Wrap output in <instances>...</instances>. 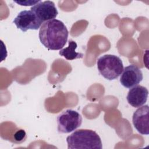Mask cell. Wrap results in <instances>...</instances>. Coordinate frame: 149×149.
I'll use <instances>...</instances> for the list:
<instances>
[{
    "mask_svg": "<svg viewBox=\"0 0 149 149\" xmlns=\"http://www.w3.org/2000/svg\"><path fill=\"white\" fill-rule=\"evenodd\" d=\"M38 19L42 22L55 19L58 14V12L54 2L51 1H40L31 8Z\"/></svg>",
    "mask_w": 149,
    "mask_h": 149,
    "instance_id": "cell-6",
    "label": "cell"
},
{
    "mask_svg": "<svg viewBox=\"0 0 149 149\" xmlns=\"http://www.w3.org/2000/svg\"><path fill=\"white\" fill-rule=\"evenodd\" d=\"M120 75V82L127 88H131L138 85L143 79L141 69L134 65L126 66Z\"/></svg>",
    "mask_w": 149,
    "mask_h": 149,
    "instance_id": "cell-7",
    "label": "cell"
},
{
    "mask_svg": "<svg viewBox=\"0 0 149 149\" xmlns=\"http://www.w3.org/2000/svg\"><path fill=\"white\" fill-rule=\"evenodd\" d=\"M26 132L24 130H19L17 131L14 134V139L16 141H22L26 137Z\"/></svg>",
    "mask_w": 149,
    "mask_h": 149,
    "instance_id": "cell-11",
    "label": "cell"
},
{
    "mask_svg": "<svg viewBox=\"0 0 149 149\" xmlns=\"http://www.w3.org/2000/svg\"><path fill=\"white\" fill-rule=\"evenodd\" d=\"M68 149L102 148V141L99 135L90 129H79L66 137Z\"/></svg>",
    "mask_w": 149,
    "mask_h": 149,
    "instance_id": "cell-2",
    "label": "cell"
},
{
    "mask_svg": "<svg viewBox=\"0 0 149 149\" xmlns=\"http://www.w3.org/2000/svg\"><path fill=\"white\" fill-rule=\"evenodd\" d=\"M97 65L100 73L108 80L117 79L124 69L122 61L115 55L107 54L101 56L98 59Z\"/></svg>",
    "mask_w": 149,
    "mask_h": 149,
    "instance_id": "cell-3",
    "label": "cell"
},
{
    "mask_svg": "<svg viewBox=\"0 0 149 149\" xmlns=\"http://www.w3.org/2000/svg\"><path fill=\"white\" fill-rule=\"evenodd\" d=\"M148 95V91L146 87L137 85L130 88L126 96V100L131 106L139 108L147 102Z\"/></svg>",
    "mask_w": 149,
    "mask_h": 149,
    "instance_id": "cell-9",
    "label": "cell"
},
{
    "mask_svg": "<svg viewBox=\"0 0 149 149\" xmlns=\"http://www.w3.org/2000/svg\"><path fill=\"white\" fill-rule=\"evenodd\" d=\"M69 31L65 24L58 19L44 22L39 30L41 44L50 50H61L66 44Z\"/></svg>",
    "mask_w": 149,
    "mask_h": 149,
    "instance_id": "cell-1",
    "label": "cell"
},
{
    "mask_svg": "<svg viewBox=\"0 0 149 149\" xmlns=\"http://www.w3.org/2000/svg\"><path fill=\"white\" fill-rule=\"evenodd\" d=\"M56 121L58 132L69 133L81 126L82 117L76 111L68 109L62 111L57 116Z\"/></svg>",
    "mask_w": 149,
    "mask_h": 149,
    "instance_id": "cell-4",
    "label": "cell"
},
{
    "mask_svg": "<svg viewBox=\"0 0 149 149\" xmlns=\"http://www.w3.org/2000/svg\"><path fill=\"white\" fill-rule=\"evenodd\" d=\"M40 1H15L14 2L19 4L20 5L22 6H31V5H34L38 3Z\"/></svg>",
    "mask_w": 149,
    "mask_h": 149,
    "instance_id": "cell-12",
    "label": "cell"
},
{
    "mask_svg": "<svg viewBox=\"0 0 149 149\" xmlns=\"http://www.w3.org/2000/svg\"><path fill=\"white\" fill-rule=\"evenodd\" d=\"M13 23L23 32H26L28 30H38L42 23L31 10L20 12L13 19Z\"/></svg>",
    "mask_w": 149,
    "mask_h": 149,
    "instance_id": "cell-5",
    "label": "cell"
},
{
    "mask_svg": "<svg viewBox=\"0 0 149 149\" xmlns=\"http://www.w3.org/2000/svg\"><path fill=\"white\" fill-rule=\"evenodd\" d=\"M149 108L148 105L139 107L133 113L132 122L137 131L144 135L149 134Z\"/></svg>",
    "mask_w": 149,
    "mask_h": 149,
    "instance_id": "cell-8",
    "label": "cell"
},
{
    "mask_svg": "<svg viewBox=\"0 0 149 149\" xmlns=\"http://www.w3.org/2000/svg\"><path fill=\"white\" fill-rule=\"evenodd\" d=\"M77 47V43L74 41L70 40L68 41V46L65 48L61 49L59 52V54L69 61L82 58L84 55L82 53L77 52L76 51Z\"/></svg>",
    "mask_w": 149,
    "mask_h": 149,
    "instance_id": "cell-10",
    "label": "cell"
}]
</instances>
